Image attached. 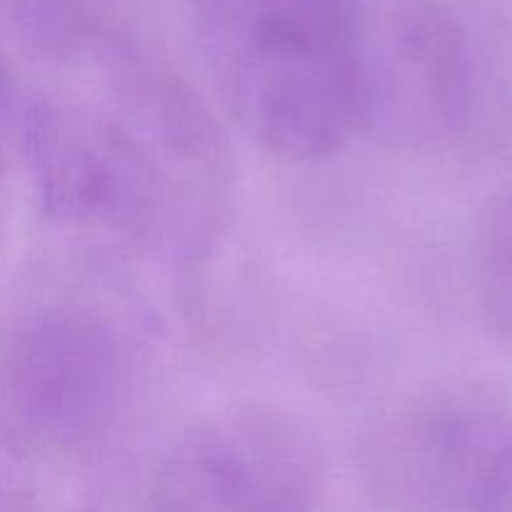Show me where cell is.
<instances>
[{
  "label": "cell",
  "instance_id": "cell-4",
  "mask_svg": "<svg viewBox=\"0 0 512 512\" xmlns=\"http://www.w3.org/2000/svg\"><path fill=\"white\" fill-rule=\"evenodd\" d=\"M323 478L313 425L285 405L248 400L178 435L150 483V512H310Z\"/></svg>",
  "mask_w": 512,
  "mask_h": 512
},
{
  "label": "cell",
  "instance_id": "cell-2",
  "mask_svg": "<svg viewBox=\"0 0 512 512\" xmlns=\"http://www.w3.org/2000/svg\"><path fill=\"white\" fill-rule=\"evenodd\" d=\"M105 105L128 133L160 215L158 255L198 273L230 228L235 165L228 135L183 73L128 43L108 48Z\"/></svg>",
  "mask_w": 512,
  "mask_h": 512
},
{
  "label": "cell",
  "instance_id": "cell-7",
  "mask_svg": "<svg viewBox=\"0 0 512 512\" xmlns=\"http://www.w3.org/2000/svg\"><path fill=\"white\" fill-rule=\"evenodd\" d=\"M13 140L50 220L155 253L158 220L143 168L105 105L23 93Z\"/></svg>",
  "mask_w": 512,
  "mask_h": 512
},
{
  "label": "cell",
  "instance_id": "cell-11",
  "mask_svg": "<svg viewBox=\"0 0 512 512\" xmlns=\"http://www.w3.org/2000/svg\"><path fill=\"white\" fill-rule=\"evenodd\" d=\"M8 143H13V135L0 128V255L8 243L10 230V180H8Z\"/></svg>",
  "mask_w": 512,
  "mask_h": 512
},
{
  "label": "cell",
  "instance_id": "cell-6",
  "mask_svg": "<svg viewBox=\"0 0 512 512\" xmlns=\"http://www.w3.org/2000/svg\"><path fill=\"white\" fill-rule=\"evenodd\" d=\"M368 130L405 150L463 138L478 110L473 43L445 0H355Z\"/></svg>",
  "mask_w": 512,
  "mask_h": 512
},
{
  "label": "cell",
  "instance_id": "cell-3",
  "mask_svg": "<svg viewBox=\"0 0 512 512\" xmlns=\"http://www.w3.org/2000/svg\"><path fill=\"white\" fill-rule=\"evenodd\" d=\"M133 390L115 325L83 305H43L0 328V425L28 453L98 448Z\"/></svg>",
  "mask_w": 512,
  "mask_h": 512
},
{
  "label": "cell",
  "instance_id": "cell-1",
  "mask_svg": "<svg viewBox=\"0 0 512 512\" xmlns=\"http://www.w3.org/2000/svg\"><path fill=\"white\" fill-rule=\"evenodd\" d=\"M225 113L265 153L320 160L368 130L355 0H188Z\"/></svg>",
  "mask_w": 512,
  "mask_h": 512
},
{
  "label": "cell",
  "instance_id": "cell-10",
  "mask_svg": "<svg viewBox=\"0 0 512 512\" xmlns=\"http://www.w3.org/2000/svg\"><path fill=\"white\" fill-rule=\"evenodd\" d=\"M35 473L30 453L0 425V512H33Z\"/></svg>",
  "mask_w": 512,
  "mask_h": 512
},
{
  "label": "cell",
  "instance_id": "cell-9",
  "mask_svg": "<svg viewBox=\"0 0 512 512\" xmlns=\"http://www.w3.org/2000/svg\"><path fill=\"white\" fill-rule=\"evenodd\" d=\"M475 288L490 333L512 355V185L498 190L480 210Z\"/></svg>",
  "mask_w": 512,
  "mask_h": 512
},
{
  "label": "cell",
  "instance_id": "cell-12",
  "mask_svg": "<svg viewBox=\"0 0 512 512\" xmlns=\"http://www.w3.org/2000/svg\"><path fill=\"white\" fill-rule=\"evenodd\" d=\"M488 512H512V443L508 455H505V465L500 470V478L498 485H495Z\"/></svg>",
  "mask_w": 512,
  "mask_h": 512
},
{
  "label": "cell",
  "instance_id": "cell-8",
  "mask_svg": "<svg viewBox=\"0 0 512 512\" xmlns=\"http://www.w3.org/2000/svg\"><path fill=\"white\" fill-rule=\"evenodd\" d=\"M123 0H0V18L33 53L73 63L108 50Z\"/></svg>",
  "mask_w": 512,
  "mask_h": 512
},
{
  "label": "cell",
  "instance_id": "cell-5",
  "mask_svg": "<svg viewBox=\"0 0 512 512\" xmlns=\"http://www.w3.org/2000/svg\"><path fill=\"white\" fill-rule=\"evenodd\" d=\"M512 443V408L478 383H440L388 410L365 475L388 512H488Z\"/></svg>",
  "mask_w": 512,
  "mask_h": 512
}]
</instances>
